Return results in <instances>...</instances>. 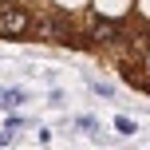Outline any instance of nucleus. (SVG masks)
Here are the masks:
<instances>
[{"mask_svg":"<svg viewBox=\"0 0 150 150\" xmlns=\"http://www.w3.org/2000/svg\"><path fill=\"white\" fill-rule=\"evenodd\" d=\"M32 28V16L24 8H0V32L4 36H24Z\"/></svg>","mask_w":150,"mask_h":150,"instance_id":"nucleus-1","label":"nucleus"},{"mask_svg":"<svg viewBox=\"0 0 150 150\" xmlns=\"http://www.w3.org/2000/svg\"><path fill=\"white\" fill-rule=\"evenodd\" d=\"M24 103V91L20 87H0V107H4V111H8V107H20Z\"/></svg>","mask_w":150,"mask_h":150,"instance_id":"nucleus-2","label":"nucleus"},{"mask_svg":"<svg viewBox=\"0 0 150 150\" xmlns=\"http://www.w3.org/2000/svg\"><path fill=\"white\" fill-rule=\"evenodd\" d=\"M115 130H119V134H134V119H127V115H119V119H115Z\"/></svg>","mask_w":150,"mask_h":150,"instance_id":"nucleus-3","label":"nucleus"},{"mask_svg":"<svg viewBox=\"0 0 150 150\" xmlns=\"http://www.w3.org/2000/svg\"><path fill=\"white\" fill-rule=\"evenodd\" d=\"M91 87H95V95H103V99H115V87H111V83H99V79H91Z\"/></svg>","mask_w":150,"mask_h":150,"instance_id":"nucleus-4","label":"nucleus"},{"mask_svg":"<svg viewBox=\"0 0 150 150\" xmlns=\"http://www.w3.org/2000/svg\"><path fill=\"white\" fill-rule=\"evenodd\" d=\"M75 127L87 130V134H95V119H91V115H79V119H75Z\"/></svg>","mask_w":150,"mask_h":150,"instance_id":"nucleus-5","label":"nucleus"}]
</instances>
